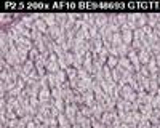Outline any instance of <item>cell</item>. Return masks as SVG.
<instances>
[{"mask_svg":"<svg viewBox=\"0 0 160 128\" xmlns=\"http://www.w3.org/2000/svg\"><path fill=\"white\" fill-rule=\"evenodd\" d=\"M109 24V15L108 13H95V26L98 29H102Z\"/></svg>","mask_w":160,"mask_h":128,"instance_id":"cell-1","label":"cell"},{"mask_svg":"<svg viewBox=\"0 0 160 128\" xmlns=\"http://www.w3.org/2000/svg\"><path fill=\"white\" fill-rule=\"evenodd\" d=\"M138 56H139V62H141V66H148L149 61L154 58V56H152V53H151L149 50H141L139 53H138Z\"/></svg>","mask_w":160,"mask_h":128,"instance_id":"cell-2","label":"cell"},{"mask_svg":"<svg viewBox=\"0 0 160 128\" xmlns=\"http://www.w3.org/2000/svg\"><path fill=\"white\" fill-rule=\"evenodd\" d=\"M120 34H122L123 43L128 45V47H131L133 40H135V37H133V31H130V29H120Z\"/></svg>","mask_w":160,"mask_h":128,"instance_id":"cell-3","label":"cell"},{"mask_svg":"<svg viewBox=\"0 0 160 128\" xmlns=\"http://www.w3.org/2000/svg\"><path fill=\"white\" fill-rule=\"evenodd\" d=\"M42 18H43V21L47 22L48 29L58 26V22H56V15H55V13H42Z\"/></svg>","mask_w":160,"mask_h":128,"instance_id":"cell-4","label":"cell"},{"mask_svg":"<svg viewBox=\"0 0 160 128\" xmlns=\"http://www.w3.org/2000/svg\"><path fill=\"white\" fill-rule=\"evenodd\" d=\"M38 99H40V102H48L51 99V90L50 88H42L40 93H38Z\"/></svg>","mask_w":160,"mask_h":128,"instance_id":"cell-5","label":"cell"},{"mask_svg":"<svg viewBox=\"0 0 160 128\" xmlns=\"http://www.w3.org/2000/svg\"><path fill=\"white\" fill-rule=\"evenodd\" d=\"M13 22V15H8V13H2L0 15V26H2L3 29H7V24ZM11 26V24H10Z\"/></svg>","mask_w":160,"mask_h":128,"instance_id":"cell-6","label":"cell"},{"mask_svg":"<svg viewBox=\"0 0 160 128\" xmlns=\"http://www.w3.org/2000/svg\"><path fill=\"white\" fill-rule=\"evenodd\" d=\"M55 75H56V82H58V86L64 85L66 82H69V80H68V74H66V71H61V69H59V71H58Z\"/></svg>","mask_w":160,"mask_h":128,"instance_id":"cell-7","label":"cell"},{"mask_svg":"<svg viewBox=\"0 0 160 128\" xmlns=\"http://www.w3.org/2000/svg\"><path fill=\"white\" fill-rule=\"evenodd\" d=\"M111 45L112 47H120V45H122L123 43V40H122V34H120V32H115V34H112V37H111Z\"/></svg>","mask_w":160,"mask_h":128,"instance_id":"cell-8","label":"cell"},{"mask_svg":"<svg viewBox=\"0 0 160 128\" xmlns=\"http://www.w3.org/2000/svg\"><path fill=\"white\" fill-rule=\"evenodd\" d=\"M34 69H35V62L31 61V59H28V61L22 64V74H26V75H29Z\"/></svg>","mask_w":160,"mask_h":128,"instance_id":"cell-9","label":"cell"},{"mask_svg":"<svg viewBox=\"0 0 160 128\" xmlns=\"http://www.w3.org/2000/svg\"><path fill=\"white\" fill-rule=\"evenodd\" d=\"M66 74H68V80H69V82L78 80V71H77L75 67H69L68 71H66Z\"/></svg>","mask_w":160,"mask_h":128,"instance_id":"cell-10","label":"cell"},{"mask_svg":"<svg viewBox=\"0 0 160 128\" xmlns=\"http://www.w3.org/2000/svg\"><path fill=\"white\" fill-rule=\"evenodd\" d=\"M47 80H48V86H50V90H53V88H56L58 86V82H56V75L55 74H47Z\"/></svg>","mask_w":160,"mask_h":128,"instance_id":"cell-11","label":"cell"},{"mask_svg":"<svg viewBox=\"0 0 160 128\" xmlns=\"http://www.w3.org/2000/svg\"><path fill=\"white\" fill-rule=\"evenodd\" d=\"M106 66L114 71L115 67H118V58L117 56H109L108 58V62H106Z\"/></svg>","mask_w":160,"mask_h":128,"instance_id":"cell-12","label":"cell"},{"mask_svg":"<svg viewBox=\"0 0 160 128\" xmlns=\"http://www.w3.org/2000/svg\"><path fill=\"white\" fill-rule=\"evenodd\" d=\"M133 37H135V40L142 42L144 38H146V34H144V31H142V29H136L135 32H133Z\"/></svg>","mask_w":160,"mask_h":128,"instance_id":"cell-13","label":"cell"},{"mask_svg":"<svg viewBox=\"0 0 160 128\" xmlns=\"http://www.w3.org/2000/svg\"><path fill=\"white\" fill-rule=\"evenodd\" d=\"M152 107L154 109H160V96H154V99H152Z\"/></svg>","mask_w":160,"mask_h":128,"instance_id":"cell-14","label":"cell"},{"mask_svg":"<svg viewBox=\"0 0 160 128\" xmlns=\"http://www.w3.org/2000/svg\"><path fill=\"white\" fill-rule=\"evenodd\" d=\"M155 58V61H157V64H158V66H160V53L157 55V56H154Z\"/></svg>","mask_w":160,"mask_h":128,"instance_id":"cell-15","label":"cell"},{"mask_svg":"<svg viewBox=\"0 0 160 128\" xmlns=\"http://www.w3.org/2000/svg\"><path fill=\"white\" fill-rule=\"evenodd\" d=\"M157 82H158V85H160V72H158V75H157Z\"/></svg>","mask_w":160,"mask_h":128,"instance_id":"cell-16","label":"cell"}]
</instances>
